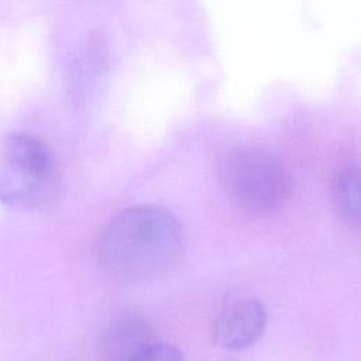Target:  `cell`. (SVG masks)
Instances as JSON below:
<instances>
[{"mask_svg": "<svg viewBox=\"0 0 361 361\" xmlns=\"http://www.w3.org/2000/svg\"><path fill=\"white\" fill-rule=\"evenodd\" d=\"M183 247V230L166 207L138 204L118 212L102 230L97 259L113 276L141 282L172 268Z\"/></svg>", "mask_w": 361, "mask_h": 361, "instance_id": "obj_1", "label": "cell"}, {"mask_svg": "<svg viewBox=\"0 0 361 361\" xmlns=\"http://www.w3.org/2000/svg\"><path fill=\"white\" fill-rule=\"evenodd\" d=\"M220 182L238 207L255 214L275 212L290 192L289 175L278 157L254 145L235 147L224 155Z\"/></svg>", "mask_w": 361, "mask_h": 361, "instance_id": "obj_2", "label": "cell"}, {"mask_svg": "<svg viewBox=\"0 0 361 361\" xmlns=\"http://www.w3.org/2000/svg\"><path fill=\"white\" fill-rule=\"evenodd\" d=\"M55 182V161L48 145L21 131L6 135L0 155V202L27 207L39 203Z\"/></svg>", "mask_w": 361, "mask_h": 361, "instance_id": "obj_3", "label": "cell"}, {"mask_svg": "<svg viewBox=\"0 0 361 361\" xmlns=\"http://www.w3.org/2000/svg\"><path fill=\"white\" fill-rule=\"evenodd\" d=\"M264 305L251 298L237 299L226 305L216 316L212 336L226 350H244L255 344L267 327Z\"/></svg>", "mask_w": 361, "mask_h": 361, "instance_id": "obj_4", "label": "cell"}, {"mask_svg": "<svg viewBox=\"0 0 361 361\" xmlns=\"http://www.w3.org/2000/svg\"><path fill=\"white\" fill-rule=\"evenodd\" d=\"M148 320L135 312L117 316L103 331L99 343L102 361H133L152 341Z\"/></svg>", "mask_w": 361, "mask_h": 361, "instance_id": "obj_5", "label": "cell"}, {"mask_svg": "<svg viewBox=\"0 0 361 361\" xmlns=\"http://www.w3.org/2000/svg\"><path fill=\"white\" fill-rule=\"evenodd\" d=\"M333 196L340 214L351 224L360 223V173L357 164L340 166L333 179Z\"/></svg>", "mask_w": 361, "mask_h": 361, "instance_id": "obj_6", "label": "cell"}, {"mask_svg": "<svg viewBox=\"0 0 361 361\" xmlns=\"http://www.w3.org/2000/svg\"><path fill=\"white\" fill-rule=\"evenodd\" d=\"M133 361H185L182 353L166 343H152Z\"/></svg>", "mask_w": 361, "mask_h": 361, "instance_id": "obj_7", "label": "cell"}]
</instances>
